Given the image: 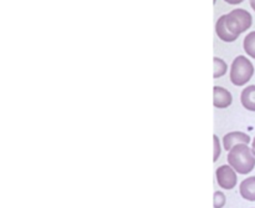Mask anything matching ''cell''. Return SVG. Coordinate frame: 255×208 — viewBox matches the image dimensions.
Wrapping results in <instances>:
<instances>
[{
  "label": "cell",
  "instance_id": "6da1fadb",
  "mask_svg": "<svg viewBox=\"0 0 255 208\" xmlns=\"http://www.w3.org/2000/svg\"><path fill=\"white\" fill-rule=\"evenodd\" d=\"M229 166L233 167L238 174L247 175L255 167V155L247 144L234 146L228 154Z\"/></svg>",
  "mask_w": 255,
  "mask_h": 208
},
{
  "label": "cell",
  "instance_id": "7a4b0ae2",
  "mask_svg": "<svg viewBox=\"0 0 255 208\" xmlns=\"http://www.w3.org/2000/svg\"><path fill=\"white\" fill-rule=\"evenodd\" d=\"M254 75V66L251 60L239 55L236 57L231 66V81L236 86L246 85Z\"/></svg>",
  "mask_w": 255,
  "mask_h": 208
},
{
  "label": "cell",
  "instance_id": "3957f363",
  "mask_svg": "<svg viewBox=\"0 0 255 208\" xmlns=\"http://www.w3.org/2000/svg\"><path fill=\"white\" fill-rule=\"evenodd\" d=\"M226 24L234 35L239 36L252 26L253 17L246 9H234L229 14H226Z\"/></svg>",
  "mask_w": 255,
  "mask_h": 208
},
{
  "label": "cell",
  "instance_id": "277c9868",
  "mask_svg": "<svg viewBox=\"0 0 255 208\" xmlns=\"http://www.w3.org/2000/svg\"><path fill=\"white\" fill-rule=\"evenodd\" d=\"M217 182H218L219 187L223 190H233L237 185V174L236 170L232 166H221L217 169L216 171Z\"/></svg>",
  "mask_w": 255,
  "mask_h": 208
},
{
  "label": "cell",
  "instance_id": "5b68a950",
  "mask_svg": "<svg viewBox=\"0 0 255 208\" xmlns=\"http://www.w3.org/2000/svg\"><path fill=\"white\" fill-rule=\"evenodd\" d=\"M213 92V104L217 109H227V107L231 106L232 101H233V97H232V94L228 90L221 86H214Z\"/></svg>",
  "mask_w": 255,
  "mask_h": 208
},
{
  "label": "cell",
  "instance_id": "8992f818",
  "mask_svg": "<svg viewBox=\"0 0 255 208\" xmlns=\"http://www.w3.org/2000/svg\"><path fill=\"white\" fill-rule=\"evenodd\" d=\"M251 141V137L249 135L244 134V132H239V131H234V132H229L224 136L223 139V145H224V149L227 151H231L234 146L239 144H249Z\"/></svg>",
  "mask_w": 255,
  "mask_h": 208
},
{
  "label": "cell",
  "instance_id": "52a82bcc",
  "mask_svg": "<svg viewBox=\"0 0 255 208\" xmlns=\"http://www.w3.org/2000/svg\"><path fill=\"white\" fill-rule=\"evenodd\" d=\"M216 32L217 36L224 42H233L238 39V35H234L231 30L228 29L226 24V15H222L216 22Z\"/></svg>",
  "mask_w": 255,
  "mask_h": 208
},
{
  "label": "cell",
  "instance_id": "ba28073f",
  "mask_svg": "<svg viewBox=\"0 0 255 208\" xmlns=\"http://www.w3.org/2000/svg\"><path fill=\"white\" fill-rule=\"evenodd\" d=\"M241 102L247 110L255 111V85H251L242 91Z\"/></svg>",
  "mask_w": 255,
  "mask_h": 208
},
{
  "label": "cell",
  "instance_id": "9c48e42d",
  "mask_svg": "<svg viewBox=\"0 0 255 208\" xmlns=\"http://www.w3.org/2000/svg\"><path fill=\"white\" fill-rule=\"evenodd\" d=\"M241 195L244 200L255 201V177H249L241 184Z\"/></svg>",
  "mask_w": 255,
  "mask_h": 208
},
{
  "label": "cell",
  "instance_id": "30bf717a",
  "mask_svg": "<svg viewBox=\"0 0 255 208\" xmlns=\"http://www.w3.org/2000/svg\"><path fill=\"white\" fill-rule=\"evenodd\" d=\"M244 50L249 56L255 59V31L249 32L244 39Z\"/></svg>",
  "mask_w": 255,
  "mask_h": 208
},
{
  "label": "cell",
  "instance_id": "8fae6325",
  "mask_svg": "<svg viewBox=\"0 0 255 208\" xmlns=\"http://www.w3.org/2000/svg\"><path fill=\"white\" fill-rule=\"evenodd\" d=\"M213 60H214V79H218V77L226 75L228 67H227L226 62H224L222 59H219V57H214Z\"/></svg>",
  "mask_w": 255,
  "mask_h": 208
},
{
  "label": "cell",
  "instance_id": "7c38bea8",
  "mask_svg": "<svg viewBox=\"0 0 255 208\" xmlns=\"http://www.w3.org/2000/svg\"><path fill=\"white\" fill-rule=\"evenodd\" d=\"M226 205V196L223 192L217 191L214 194V208H222Z\"/></svg>",
  "mask_w": 255,
  "mask_h": 208
},
{
  "label": "cell",
  "instance_id": "4fadbf2b",
  "mask_svg": "<svg viewBox=\"0 0 255 208\" xmlns=\"http://www.w3.org/2000/svg\"><path fill=\"white\" fill-rule=\"evenodd\" d=\"M213 140H214V157H213V161L216 162L217 160H218L219 155H221V146H219V140L218 137L214 135L213 136Z\"/></svg>",
  "mask_w": 255,
  "mask_h": 208
},
{
  "label": "cell",
  "instance_id": "5bb4252c",
  "mask_svg": "<svg viewBox=\"0 0 255 208\" xmlns=\"http://www.w3.org/2000/svg\"><path fill=\"white\" fill-rule=\"evenodd\" d=\"M226 2H228V4H232V5H237V4H241V2H243L244 0H224Z\"/></svg>",
  "mask_w": 255,
  "mask_h": 208
},
{
  "label": "cell",
  "instance_id": "9a60e30c",
  "mask_svg": "<svg viewBox=\"0 0 255 208\" xmlns=\"http://www.w3.org/2000/svg\"><path fill=\"white\" fill-rule=\"evenodd\" d=\"M249 2H251V6H252V9H253L254 11H255V0H249Z\"/></svg>",
  "mask_w": 255,
  "mask_h": 208
},
{
  "label": "cell",
  "instance_id": "2e32d148",
  "mask_svg": "<svg viewBox=\"0 0 255 208\" xmlns=\"http://www.w3.org/2000/svg\"><path fill=\"white\" fill-rule=\"evenodd\" d=\"M252 151H253V154L255 155V139L253 140V147H252Z\"/></svg>",
  "mask_w": 255,
  "mask_h": 208
}]
</instances>
